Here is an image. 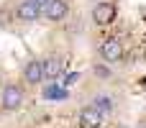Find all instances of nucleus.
<instances>
[{
  "label": "nucleus",
  "mask_w": 146,
  "mask_h": 128,
  "mask_svg": "<svg viewBox=\"0 0 146 128\" xmlns=\"http://www.w3.org/2000/svg\"><path fill=\"white\" fill-rule=\"evenodd\" d=\"M23 97H26L23 95V87L15 85V82H8L3 87V92H0V108L5 113H13V110H18L23 105Z\"/></svg>",
  "instance_id": "obj_1"
},
{
  "label": "nucleus",
  "mask_w": 146,
  "mask_h": 128,
  "mask_svg": "<svg viewBox=\"0 0 146 128\" xmlns=\"http://www.w3.org/2000/svg\"><path fill=\"white\" fill-rule=\"evenodd\" d=\"M115 15H118V5L110 3V0H100V3L92 8V21H95L98 26H110V23L115 21Z\"/></svg>",
  "instance_id": "obj_2"
},
{
  "label": "nucleus",
  "mask_w": 146,
  "mask_h": 128,
  "mask_svg": "<svg viewBox=\"0 0 146 128\" xmlns=\"http://www.w3.org/2000/svg\"><path fill=\"white\" fill-rule=\"evenodd\" d=\"M44 77H46V74H44V62L28 59L26 67H23V82H26V85H38Z\"/></svg>",
  "instance_id": "obj_3"
},
{
  "label": "nucleus",
  "mask_w": 146,
  "mask_h": 128,
  "mask_svg": "<svg viewBox=\"0 0 146 128\" xmlns=\"http://www.w3.org/2000/svg\"><path fill=\"white\" fill-rule=\"evenodd\" d=\"M67 13H69V3L67 0H51L41 10V15L46 21H62V18H67Z\"/></svg>",
  "instance_id": "obj_4"
},
{
  "label": "nucleus",
  "mask_w": 146,
  "mask_h": 128,
  "mask_svg": "<svg viewBox=\"0 0 146 128\" xmlns=\"http://www.w3.org/2000/svg\"><path fill=\"white\" fill-rule=\"evenodd\" d=\"M103 118H105V115L90 103V105H85V108L80 110V128H98Z\"/></svg>",
  "instance_id": "obj_5"
},
{
  "label": "nucleus",
  "mask_w": 146,
  "mask_h": 128,
  "mask_svg": "<svg viewBox=\"0 0 146 128\" xmlns=\"http://www.w3.org/2000/svg\"><path fill=\"white\" fill-rule=\"evenodd\" d=\"M100 56L105 59V62H121L123 59V44L118 41V38H108L103 46H100Z\"/></svg>",
  "instance_id": "obj_6"
},
{
  "label": "nucleus",
  "mask_w": 146,
  "mask_h": 128,
  "mask_svg": "<svg viewBox=\"0 0 146 128\" xmlns=\"http://www.w3.org/2000/svg\"><path fill=\"white\" fill-rule=\"evenodd\" d=\"M41 5H36L33 0H21L18 3V8H15V15L21 18V21H26V23H31V21H36L38 15H41Z\"/></svg>",
  "instance_id": "obj_7"
},
{
  "label": "nucleus",
  "mask_w": 146,
  "mask_h": 128,
  "mask_svg": "<svg viewBox=\"0 0 146 128\" xmlns=\"http://www.w3.org/2000/svg\"><path fill=\"white\" fill-rule=\"evenodd\" d=\"M92 105H95L103 115H113V110H115V100H113L110 95H103V92L92 97Z\"/></svg>",
  "instance_id": "obj_8"
},
{
  "label": "nucleus",
  "mask_w": 146,
  "mask_h": 128,
  "mask_svg": "<svg viewBox=\"0 0 146 128\" xmlns=\"http://www.w3.org/2000/svg\"><path fill=\"white\" fill-rule=\"evenodd\" d=\"M62 72H64V67H62V59H59V56H49V59L44 62V74H46L49 80H56Z\"/></svg>",
  "instance_id": "obj_9"
},
{
  "label": "nucleus",
  "mask_w": 146,
  "mask_h": 128,
  "mask_svg": "<svg viewBox=\"0 0 146 128\" xmlns=\"http://www.w3.org/2000/svg\"><path fill=\"white\" fill-rule=\"evenodd\" d=\"M95 74H98V77H110L113 72H110V69H105L103 64H95Z\"/></svg>",
  "instance_id": "obj_10"
},
{
  "label": "nucleus",
  "mask_w": 146,
  "mask_h": 128,
  "mask_svg": "<svg viewBox=\"0 0 146 128\" xmlns=\"http://www.w3.org/2000/svg\"><path fill=\"white\" fill-rule=\"evenodd\" d=\"M77 80H80V74H77V72H72V74H67V77H64V85L69 87V85H74Z\"/></svg>",
  "instance_id": "obj_11"
},
{
  "label": "nucleus",
  "mask_w": 146,
  "mask_h": 128,
  "mask_svg": "<svg viewBox=\"0 0 146 128\" xmlns=\"http://www.w3.org/2000/svg\"><path fill=\"white\" fill-rule=\"evenodd\" d=\"M44 95H46V97H64L62 90H44Z\"/></svg>",
  "instance_id": "obj_12"
},
{
  "label": "nucleus",
  "mask_w": 146,
  "mask_h": 128,
  "mask_svg": "<svg viewBox=\"0 0 146 128\" xmlns=\"http://www.w3.org/2000/svg\"><path fill=\"white\" fill-rule=\"evenodd\" d=\"M33 3H36V5H41V8H44V5H46V3H51V0H33Z\"/></svg>",
  "instance_id": "obj_13"
},
{
  "label": "nucleus",
  "mask_w": 146,
  "mask_h": 128,
  "mask_svg": "<svg viewBox=\"0 0 146 128\" xmlns=\"http://www.w3.org/2000/svg\"><path fill=\"white\" fill-rule=\"evenodd\" d=\"M139 128H146V121H141V123H139Z\"/></svg>",
  "instance_id": "obj_14"
}]
</instances>
